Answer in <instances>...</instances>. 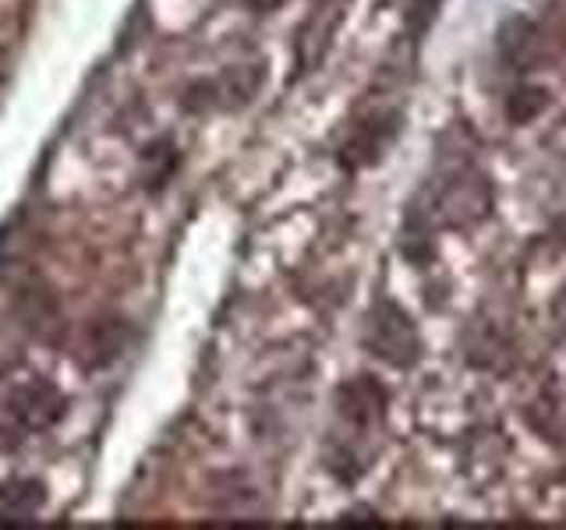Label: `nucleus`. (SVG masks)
Masks as SVG:
<instances>
[{
  "label": "nucleus",
  "instance_id": "obj_1",
  "mask_svg": "<svg viewBox=\"0 0 566 530\" xmlns=\"http://www.w3.org/2000/svg\"><path fill=\"white\" fill-rule=\"evenodd\" d=\"M492 212V181L467 149H443L439 163L410 202L407 226L418 234L467 231Z\"/></svg>",
  "mask_w": 566,
  "mask_h": 530
},
{
  "label": "nucleus",
  "instance_id": "obj_2",
  "mask_svg": "<svg viewBox=\"0 0 566 530\" xmlns=\"http://www.w3.org/2000/svg\"><path fill=\"white\" fill-rule=\"evenodd\" d=\"M365 347L393 368H410L421 357V336L415 319L396 300H379L368 315Z\"/></svg>",
  "mask_w": 566,
  "mask_h": 530
},
{
  "label": "nucleus",
  "instance_id": "obj_3",
  "mask_svg": "<svg viewBox=\"0 0 566 530\" xmlns=\"http://www.w3.org/2000/svg\"><path fill=\"white\" fill-rule=\"evenodd\" d=\"M8 418L4 432H11V442H22L28 435H39L61 421L64 414V396L53 390L50 382H28L8 399Z\"/></svg>",
  "mask_w": 566,
  "mask_h": 530
},
{
  "label": "nucleus",
  "instance_id": "obj_4",
  "mask_svg": "<svg viewBox=\"0 0 566 530\" xmlns=\"http://www.w3.org/2000/svg\"><path fill=\"white\" fill-rule=\"evenodd\" d=\"M401 135V110H372L368 118L354 124V132L347 135L344 149H340V163L347 170H361L379 163L386 149L393 146V138Z\"/></svg>",
  "mask_w": 566,
  "mask_h": 530
},
{
  "label": "nucleus",
  "instance_id": "obj_5",
  "mask_svg": "<svg viewBox=\"0 0 566 530\" xmlns=\"http://www.w3.org/2000/svg\"><path fill=\"white\" fill-rule=\"evenodd\" d=\"M42 489L36 481H11L0 484V520L14 523V520H33L39 506H42Z\"/></svg>",
  "mask_w": 566,
  "mask_h": 530
},
{
  "label": "nucleus",
  "instance_id": "obj_6",
  "mask_svg": "<svg viewBox=\"0 0 566 530\" xmlns=\"http://www.w3.org/2000/svg\"><path fill=\"white\" fill-rule=\"evenodd\" d=\"M549 110V93L545 89H531V85H524V89H514L506 99V121L514 124H528L534 121L538 113Z\"/></svg>",
  "mask_w": 566,
  "mask_h": 530
}]
</instances>
